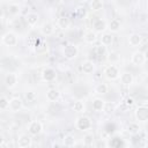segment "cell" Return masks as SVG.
Here are the masks:
<instances>
[{"mask_svg": "<svg viewBox=\"0 0 148 148\" xmlns=\"http://www.w3.org/2000/svg\"><path fill=\"white\" fill-rule=\"evenodd\" d=\"M92 28H94L95 32H102L103 30L106 29V22H105L104 20L96 18V20L92 22Z\"/></svg>", "mask_w": 148, "mask_h": 148, "instance_id": "cell-12", "label": "cell"}, {"mask_svg": "<svg viewBox=\"0 0 148 148\" xmlns=\"http://www.w3.org/2000/svg\"><path fill=\"white\" fill-rule=\"evenodd\" d=\"M95 53H96L97 57H103V56H105V54H106V46L103 45V44L96 46V47H95Z\"/></svg>", "mask_w": 148, "mask_h": 148, "instance_id": "cell-29", "label": "cell"}, {"mask_svg": "<svg viewBox=\"0 0 148 148\" xmlns=\"http://www.w3.org/2000/svg\"><path fill=\"white\" fill-rule=\"evenodd\" d=\"M25 99H27L28 102H35V101L37 99V94H36L35 91H32V90L27 91V92H25Z\"/></svg>", "mask_w": 148, "mask_h": 148, "instance_id": "cell-32", "label": "cell"}, {"mask_svg": "<svg viewBox=\"0 0 148 148\" xmlns=\"http://www.w3.org/2000/svg\"><path fill=\"white\" fill-rule=\"evenodd\" d=\"M8 104H9V101H8L6 97L1 96V97H0V109H1V110L8 109Z\"/></svg>", "mask_w": 148, "mask_h": 148, "instance_id": "cell-34", "label": "cell"}, {"mask_svg": "<svg viewBox=\"0 0 148 148\" xmlns=\"http://www.w3.org/2000/svg\"><path fill=\"white\" fill-rule=\"evenodd\" d=\"M18 13H20V7H18L17 3H10V5L8 6V14H9V15L15 16V15H17Z\"/></svg>", "mask_w": 148, "mask_h": 148, "instance_id": "cell-27", "label": "cell"}, {"mask_svg": "<svg viewBox=\"0 0 148 148\" xmlns=\"http://www.w3.org/2000/svg\"><path fill=\"white\" fill-rule=\"evenodd\" d=\"M120 27H121V24H120V22H119L118 20H111V22L109 23V30H110L111 32H117V31H119Z\"/></svg>", "mask_w": 148, "mask_h": 148, "instance_id": "cell-23", "label": "cell"}, {"mask_svg": "<svg viewBox=\"0 0 148 148\" xmlns=\"http://www.w3.org/2000/svg\"><path fill=\"white\" fill-rule=\"evenodd\" d=\"M60 97V92L58 89L56 88H51L46 91V98L50 101V102H56L58 98Z\"/></svg>", "mask_w": 148, "mask_h": 148, "instance_id": "cell-15", "label": "cell"}, {"mask_svg": "<svg viewBox=\"0 0 148 148\" xmlns=\"http://www.w3.org/2000/svg\"><path fill=\"white\" fill-rule=\"evenodd\" d=\"M40 31H42V34H43L44 36H51V35L54 32V27H53L52 23L46 22V23H44V24L42 25Z\"/></svg>", "mask_w": 148, "mask_h": 148, "instance_id": "cell-17", "label": "cell"}, {"mask_svg": "<svg viewBox=\"0 0 148 148\" xmlns=\"http://www.w3.org/2000/svg\"><path fill=\"white\" fill-rule=\"evenodd\" d=\"M83 39H84L86 43L92 44V43H95V42L97 40V34H96L95 31H92V30H89V31H87V32L84 34Z\"/></svg>", "mask_w": 148, "mask_h": 148, "instance_id": "cell-18", "label": "cell"}, {"mask_svg": "<svg viewBox=\"0 0 148 148\" xmlns=\"http://www.w3.org/2000/svg\"><path fill=\"white\" fill-rule=\"evenodd\" d=\"M131 61L133 65L140 66V65L146 62V54L142 51H135L131 57Z\"/></svg>", "mask_w": 148, "mask_h": 148, "instance_id": "cell-6", "label": "cell"}, {"mask_svg": "<svg viewBox=\"0 0 148 148\" xmlns=\"http://www.w3.org/2000/svg\"><path fill=\"white\" fill-rule=\"evenodd\" d=\"M104 105H105V101L102 98H95L92 101V109L95 111H102Z\"/></svg>", "mask_w": 148, "mask_h": 148, "instance_id": "cell-20", "label": "cell"}, {"mask_svg": "<svg viewBox=\"0 0 148 148\" xmlns=\"http://www.w3.org/2000/svg\"><path fill=\"white\" fill-rule=\"evenodd\" d=\"M112 42H113V36H112L111 34L105 32V34L102 35V37H101V44L108 46V45H111Z\"/></svg>", "mask_w": 148, "mask_h": 148, "instance_id": "cell-21", "label": "cell"}, {"mask_svg": "<svg viewBox=\"0 0 148 148\" xmlns=\"http://www.w3.org/2000/svg\"><path fill=\"white\" fill-rule=\"evenodd\" d=\"M104 74H105V76L109 79V80H116V79H118L119 77V75H120V73H119V68L116 66V65H110V66H108L105 69H104Z\"/></svg>", "mask_w": 148, "mask_h": 148, "instance_id": "cell-3", "label": "cell"}, {"mask_svg": "<svg viewBox=\"0 0 148 148\" xmlns=\"http://www.w3.org/2000/svg\"><path fill=\"white\" fill-rule=\"evenodd\" d=\"M120 77V82L124 84V86H130L133 83V75L130 73V72H124L121 73V75H119Z\"/></svg>", "mask_w": 148, "mask_h": 148, "instance_id": "cell-14", "label": "cell"}, {"mask_svg": "<svg viewBox=\"0 0 148 148\" xmlns=\"http://www.w3.org/2000/svg\"><path fill=\"white\" fill-rule=\"evenodd\" d=\"M2 17H3V9L0 8V18H2Z\"/></svg>", "mask_w": 148, "mask_h": 148, "instance_id": "cell-40", "label": "cell"}, {"mask_svg": "<svg viewBox=\"0 0 148 148\" xmlns=\"http://www.w3.org/2000/svg\"><path fill=\"white\" fill-rule=\"evenodd\" d=\"M71 25V20L66 16H61L58 18V27L61 29V30H65L67 28H69Z\"/></svg>", "mask_w": 148, "mask_h": 148, "instance_id": "cell-19", "label": "cell"}, {"mask_svg": "<svg viewBox=\"0 0 148 148\" xmlns=\"http://www.w3.org/2000/svg\"><path fill=\"white\" fill-rule=\"evenodd\" d=\"M95 92L98 95H104L108 92V86L105 83H98L95 87Z\"/></svg>", "mask_w": 148, "mask_h": 148, "instance_id": "cell-26", "label": "cell"}, {"mask_svg": "<svg viewBox=\"0 0 148 148\" xmlns=\"http://www.w3.org/2000/svg\"><path fill=\"white\" fill-rule=\"evenodd\" d=\"M141 40H142V37L139 34H132L128 36V44L131 46H139L141 44Z\"/></svg>", "mask_w": 148, "mask_h": 148, "instance_id": "cell-16", "label": "cell"}, {"mask_svg": "<svg viewBox=\"0 0 148 148\" xmlns=\"http://www.w3.org/2000/svg\"><path fill=\"white\" fill-rule=\"evenodd\" d=\"M72 109H73V111H75L77 113L83 112L84 111V103L82 101H75L72 105Z\"/></svg>", "mask_w": 148, "mask_h": 148, "instance_id": "cell-24", "label": "cell"}, {"mask_svg": "<svg viewBox=\"0 0 148 148\" xmlns=\"http://www.w3.org/2000/svg\"><path fill=\"white\" fill-rule=\"evenodd\" d=\"M109 135H110V134L104 130V131L101 133V139H103V140H108V139H109Z\"/></svg>", "mask_w": 148, "mask_h": 148, "instance_id": "cell-38", "label": "cell"}, {"mask_svg": "<svg viewBox=\"0 0 148 148\" xmlns=\"http://www.w3.org/2000/svg\"><path fill=\"white\" fill-rule=\"evenodd\" d=\"M25 20H27V23L32 27V25L37 24V22H38V15H37L36 13H29V14L27 15Z\"/></svg>", "mask_w": 148, "mask_h": 148, "instance_id": "cell-22", "label": "cell"}, {"mask_svg": "<svg viewBox=\"0 0 148 148\" xmlns=\"http://www.w3.org/2000/svg\"><path fill=\"white\" fill-rule=\"evenodd\" d=\"M108 59H109L111 62H116V61H118V60L120 59V56H119V53H117V52H111V53L109 54Z\"/></svg>", "mask_w": 148, "mask_h": 148, "instance_id": "cell-35", "label": "cell"}, {"mask_svg": "<svg viewBox=\"0 0 148 148\" xmlns=\"http://www.w3.org/2000/svg\"><path fill=\"white\" fill-rule=\"evenodd\" d=\"M31 145H32V140H31L30 135H28V134H21L17 138V146L18 147L27 148V147H30Z\"/></svg>", "mask_w": 148, "mask_h": 148, "instance_id": "cell-9", "label": "cell"}, {"mask_svg": "<svg viewBox=\"0 0 148 148\" xmlns=\"http://www.w3.org/2000/svg\"><path fill=\"white\" fill-rule=\"evenodd\" d=\"M42 77H43V80L44 81H46V82H52V81H54L56 80V77H57V73H56V71L53 69V68H45L43 72H42Z\"/></svg>", "mask_w": 148, "mask_h": 148, "instance_id": "cell-8", "label": "cell"}, {"mask_svg": "<svg viewBox=\"0 0 148 148\" xmlns=\"http://www.w3.org/2000/svg\"><path fill=\"white\" fill-rule=\"evenodd\" d=\"M125 104H126L127 106H132V105L134 104V98H133V97H127V98L125 99Z\"/></svg>", "mask_w": 148, "mask_h": 148, "instance_id": "cell-37", "label": "cell"}, {"mask_svg": "<svg viewBox=\"0 0 148 148\" xmlns=\"http://www.w3.org/2000/svg\"><path fill=\"white\" fill-rule=\"evenodd\" d=\"M91 126V121L87 116H81L76 119V127L80 131H87L88 128H90Z\"/></svg>", "mask_w": 148, "mask_h": 148, "instance_id": "cell-5", "label": "cell"}, {"mask_svg": "<svg viewBox=\"0 0 148 148\" xmlns=\"http://www.w3.org/2000/svg\"><path fill=\"white\" fill-rule=\"evenodd\" d=\"M77 53H79V49L75 46V45H73V44H68V45H66L65 47H64V51H62V54H64V57L66 58V59H74L76 56H77Z\"/></svg>", "mask_w": 148, "mask_h": 148, "instance_id": "cell-2", "label": "cell"}, {"mask_svg": "<svg viewBox=\"0 0 148 148\" xmlns=\"http://www.w3.org/2000/svg\"><path fill=\"white\" fill-rule=\"evenodd\" d=\"M90 8L94 12H98L103 8V2L101 0H92L91 3H90Z\"/></svg>", "mask_w": 148, "mask_h": 148, "instance_id": "cell-28", "label": "cell"}, {"mask_svg": "<svg viewBox=\"0 0 148 148\" xmlns=\"http://www.w3.org/2000/svg\"><path fill=\"white\" fill-rule=\"evenodd\" d=\"M127 131H128V133H131L133 135L138 134L140 132V126H139L138 123H130L128 126H127Z\"/></svg>", "mask_w": 148, "mask_h": 148, "instance_id": "cell-25", "label": "cell"}, {"mask_svg": "<svg viewBox=\"0 0 148 148\" xmlns=\"http://www.w3.org/2000/svg\"><path fill=\"white\" fill-rule=\"evenodd\" d=\"M1 39H2V43L5 45H7V46H14V45L17 44V37L12 31H8V32L3 34Z\"/></svg>", "mask_w": 148, "mask_h": 148, "instance_id": "cell-4", "label": "cell"}, {"mask_svg": "<svg viewBox=\"0 0 148 148\" xmlns=\"http://www.w3.org/2000/svg\"><path fill=\"white\" fill-rule=\"evenodd\" d=\"M43 131V124L38 120H34L29 124L28 126V132L31 134V135H38L40 132Z\"/></svg>", "mask_w": 148, "mask_h": 148, "instance_id": "cell-7", "label": "cell"}, {"mask_svg": "<svg viewBox=\"0 0 148 148\" xmlns=\"http://www.w3.org/2000/svg\"><path fill=\"white\" fill-rule=\"evenodd\" d=\"M3 143H5V138L0 134V147H1V146H3Z\"/></svg>", "mask_w": 148, "mask_h": 148, "instance_id": "cell-39", "label": "cell"}, {"mask_svg": "<svg viewBox=\"0 0 148 148\" xmlns=\"http://www.w3.org/2000/svg\"><path fill=\"white\" fill-rule=\"evenodd\" d=\"M114 110V105L113 104H110V103H105L104 108H103V111L106 112V113H110V112H113Z\"/></svg>", "mask_w": 148, "mask_h": 148, "instance_id": "cell-36", "label": "cell"}, {"mask_svg": "<svg viewBox=\"0 0 148 148\" xmlns=\"http://www.w3.org/2000/svg\"><path fill=\"white\" fill-rule=\"evenodd\" d=\"M64 145H65L66 147H73V146L75 145V139H74V136L71 135V134L66 135V136L64 138Z\"/></svg>", "mask_w": 148, "mask_h": 148, "instance_id": "cell-30", "label": "cell"}, {"mask_svg": "<svg viewBox=\"0 0 148 148\" xmlns=\"http://www.w3.org/2000/svg\"><path fill=\"white\" fill-rule=\"evenodd\" d=\"M16 83H17V75L15 73H8L5 76V84L7 88L12 89L16 86Z\"/></svg>", "mask_w": 148, "mask_h": 148, "instance_id": "cell-11", "label": "cell"}, {"mask_svg": "<svg viewBox=\"0 0 148 148\" xmlns=\"http://www.w3.org/2000/svg\"><path fill=\"white\" fill-rule=\"evenodd\" d=\"M21 108H22V99L20 97H13L12 99H9L8 109L12 112H16V111L21 110Z\"/></svg>", "mask_w": 148, "mask_h": 148, "instance_id": "cell-10", "label": "cell"}, {"mask_svg": "<svg viewBox=\"0 0 148 148\" xmlns=\"http://www.w3.org/2000/svg\"><path fill=\"white\" fill-rule=\"evenodd\" d=\"M134 114H135V118H136L138 121H141V123L147 121V119H148V108L146 106V104L139 105L135 109Z\"/></svg>", "mask_w": 148, "mask_h": 148, "instance_id": "cell-1", "label": "cell"}, {"mask_svg": "<svg viewBox=\"0 0 148 148\" xmlns=\"http://www.w3.org/2000/svg\"><path fill=\"white\" fill-rule=\"evenodd\" d=\"M95 69V66L92 64V61H89V60H86L81 64V71L84 73V74H91Z\"/></svg>", "mask_w": 148, "mask_h": 148, "instance_id": "cell-13", "label": "cell"}, {"mask_svg": "<svg viewBox=\"0 0 148 148\" xmlns=\"http://www.w3.org/2000/svg\"><path fill=\"white\" fill-rule=\"evenodd\" d=\"M109 146H111V147H120V146H124V142H123V140H120L119 138H113V139L110 141Z\"/></svg>", "mask_w": 148, "mask_h": 148, "instance_id": "cell-33", "label": "cell"}, {"mask_svg": "<svg viewBox=\"0 0 148 148\" xmlns=\"http://www.w3.org/2000/svg\"><path fill=\"white\" fill-rule=\"evenodd\" d=\"M92 143H94V134H91V133L86 134L83 136V145L89 147V146H92Z\"/></svg>", "mask_w": 148, "mask_h": 148, "instance_id": "cell-31", "label": "cell"}]
</instances>
